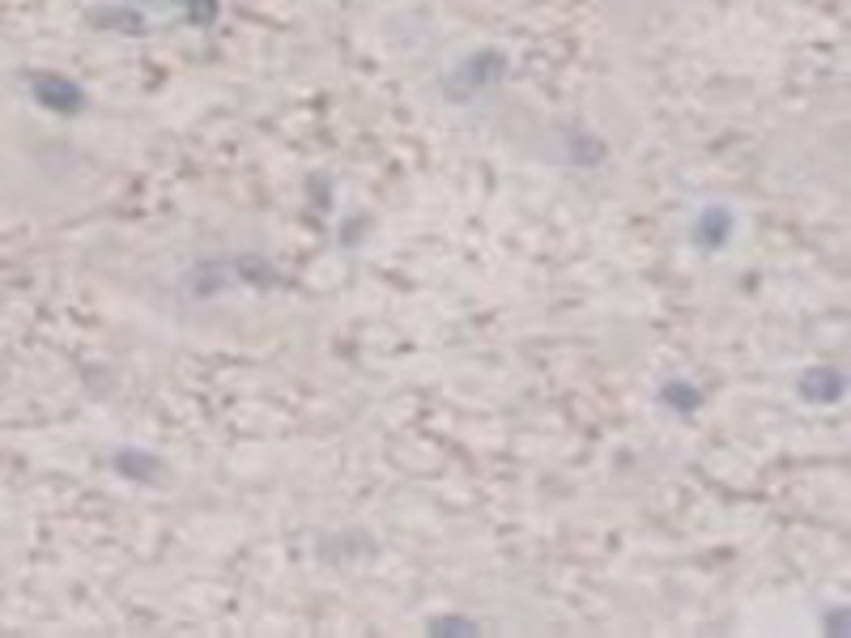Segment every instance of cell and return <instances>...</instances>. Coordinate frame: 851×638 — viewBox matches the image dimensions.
Here are the masks:
<instances>
[{"label": "cell", "mask_w": 851, "mask_h": 638, "mask_svg": "<svg viewBox=\"0 0 851 638\" xmlns=\"http://www.w3.org/2000/svg\"><path fill=\"white\" fill-rule=\"evenodd\" d=\"M35 98L44 107H51V111H77L82 107V89L73 82H64V77H56V73L35 77Z\"/></svg>", "instance_id": "obj_1"}, {"label": "cell", "mask_w": 851, "mask_h": 638, "mask_svg": "<svg viewBox=\"0 0 851 638\" xmlns=\"http://www.w3.org/2000/svg\"><path fill=\"white\" fill-rule=\"evenodd\" d=\"M728 226H732V221H728V213H724V209H707V213H703V226H698L694 234H698L707 248H724V243H728Z\"/></svg>", "instance_id": "obj_2"}]
</instances>
